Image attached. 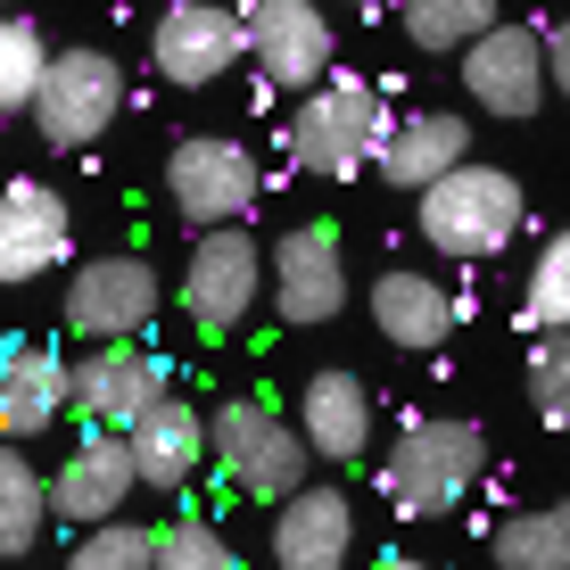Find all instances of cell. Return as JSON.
<instances>
[{"instance_id": "8", "label": "cell", "mask_w": 570, "mask_h": 570, "mask_svg": "<svg viewBox=\"0 0 570 570\" xmlns=\"http://www.w3.org/2000/svg\"><path fill=\"white\" fill-rule=\"evenodd\" d=\"M240 58H248V9H232V0H174L149 26V67L166 75L174 91L224 83Z\"/></svg>"}, {"instance_id": "24", "label": "cell", "mask_w": 570, "mask_h": 570, "mask_svg": "<svg viewBox=\"0 0 570 570\" xmlns=\"http://www.w3.org/2000/svg\"><path fill=\"white\" fill-rule=\"evenodd\" d=\"M488 26H504L497 0H405V42L414 50H471Z\"/></svg>"}, {"instance_id": "13", "label": "cell", "mask_w": 570, "mask_h": 570, "mask_svg": "<svg viewBox=\"0 0 570 570\" xmlns=\"http://www.w3.org/2000/svg\"><path fill=\"white\" fill-rule=\"evenodd\" d=\"M347 306V248L331 224H289L273 240V314L289 331H314Z\"/></svg>"}, {"instance_id": "17", "label": "cell", "mask_w": 570, "mask_h": 570, "mask_svg": "<svg viewBox=\"0 0 570 570\" xmlns=\"http://www.w3.org/2000/svg\"><path fill=\"white\" fill-rule=\"evenodd\" d=\"M372 323H381L389 347L430 356V347L455 340V289L430 282V273H414V265H389L381 282H372Z\"/></svg>"}, {"instance_id": "21", "label": "cell", "mask_w": 570, "mask_h": 570, "mask_svg": "<svg viewBox=\"0 0 570 570\" xmlns=\"http://www.w3.org/2000/svg\"><path fill=\"white\" fill-rule=\"evenodd\" d=\"M75 405V364L50 347H9L0 356V439H42V430Z\"/></svg>"}, {"instance_id": "18", "label": "cell", "mask_w": 570, "mask_h": 570, "mask_svg": "<svg viewBox=\"0 0 570 570\" xmlns=\"http://www.w3.org/2000/svg\"><path fill=\"white\" fill-rule=\"evenodd\" d=\"M298 430H306V446L323 463H356L372 446V389H364V372H347V364L314 372V381L298 389Z\"/></svg>"}, {"instance_id": "14", "label": "cell", "mask_w": 570, "mask_h": 570, "mask_svg": "<svg viewBox=\"0 0 570 570\" xmlns=\"http://www.w3.org/2000/svg\"><path fill=\"white\" fill-rule=\"evenodd\" d=\"M141 488V455H132V430H91L83 446H75L67 463H58L50 497H58V521L91 529V521H116L125 513V497Z\"/></svg>"}, {"instance_id": "25", "label": "cell", "mask_w": 570, "mask_h": 570, "mask_svg": "<svg viewBox=\"0 0 570 570\" xmlns=\"http://www.w3.org/2000/svg\"><path fill=\"white\" fill-rule=\"evenodd\" d=\"M50 58H58V50L42 42V26H26L17 9H0V116H9V108H33Z\"/></svg>"}, {"instance_id": "29", "label": "cell", "mask_w": 570, "mask_h": 570, "mask_svg": "<svg viewBox=\"0 0 570 570\" xmlns=\"http://www.w3.org/2000/svg\"><path fill=\"white\" fill-rule=\"evenodd\" d=\"M529 405L546 430H570V331H538L529 347Z\"/></svg>"}, {"instance_id": "1", "label": "cell", "mask_w": 570, "mask_h": 570, "mask_svg": "<svg viewBox=\"0 0 570 570\" xmlns=\"http://www.w3.org/2000/svg\"><path fill=\"white\" fill-rule=\"evenodd\" d=\"M381 141H389V100H381V83H364L347 67H331L314 91H298V108L282 125V149L306 174H323V183H347V174L381 166Z\"/></svg>"}, {"instance_id": "7", "label": "cell", "mask_w": 570, "mask_h": 570, "mask_svg": "<svg viewBox=\"0 0 570 570\" xmlns=\"http://www.w3.org/2000/svg\"><path fill=\"white\" fill-rule=\"evenodd\" d=\"M257 298H265V248L248 240L240 224L199 232V248H190V265H183L190 331H199V340H232V331L257 314Z\"/></svg>"}, {"instance_id": "31", "label": "cell", "mask_w": 570, "mask_h": 570, "mask_svg": "<svg viewBox=\"0 0 570 570\" xmlns=\"http://www.w3.org/2000/svg\"><path fill=\"white\" fill-rule=\"evenodd\" d=\"M372 570H430V562H414V554H381Z\"/></svg>"}, {"instance_id": "16", "label": "cell", "mask_w": 570, "mask_h": 570, "mask_svg": "<svg viewBox=\"0 0 570 570\" xmlns=\"http://www.w3.org/2000/svg\"><path fill=\"white\" fill-rule=\"evenodd\" d=\"M356 554V513L340 488H298L273 513V570H347Z\"/></svg>"}, {"instance_id": "26", "label": "cell", "mask_w": 570, "mask_h": 570, "mask_svg": "<svg viewBox=\"0 0 570 570\" xmlns=\"http://www.w3.org/2000/svg\"><path fill=\"white\" fill-rule=\"evenodd\" d=\"M521 323H529V331H570V224L538 248V265H529V282H521Z\"/></svg>"}, {"instance_id": "30", "label": "cell", "mask_w": 570, "mask_h": 570, "mask_svg": "<svg viewBox=\"0 0 570 570\" xmlns=\"http://www.w3.org/2000/svg\"><path fill=\"white\" fill-rule=\"evenodd\" d=\"M546 58H554V91L570 100V17H554V26H546Z\"/></svg>"}, {"instance_id": "5", "label": "cell", "mask_w": 570, "mask_h": 570, "mask_svg": "<svg viewBox=\"0 0 570 570\" xmlns=\"http://www.w3.org/2000/svg\"><path fill=\"white\" fill-rule=\"evenodd\" d=\"M265 190V166L248 157V141H232V132H183V141L166 149V199L183 224H240L248 207H257Z\"/></svg>"}, {"instance_id": "6", "label": "cell", "mask_w": 570, "mask_h": 570, "mask_svg": "<svg viewBox=\"0 0 570 570\" xmlns=\"http://www.w3.org/2000/svg\"><path fill=\"white\" fill-rule=\"evenodd\" d=\"M26 116H33V132H42L50 149H91L116 116H125V67H116L108 50H91V42L58 50Z\"/></svg>"}, {"instance_id": "33", "label": "cell", "mask_w": 570, "mask_h": 570, "mask_svg": "<svg viewBox=\"0 0 570 570\" xmlns=\"http://www.w3.org/2000/svg\"><path fill=\"white\" fill-rule=\"evenodd\" d=\"M0 9H9V0H0Z\"/></svg>"}, {"instance_id": "19", "label": "cell", "mask_w": 570, "mask_h": 570, "mask_svg": "<svg viewBox=\"0 0 570 570\" xmlns=\"http://www.w3.org/2000/svg\"><path fill=\"white\" fill-rule=\"evenodd\" d=\"M207 446H215V422H207L190 397H174V389L149 405L141 422H132V455H141V488H157V497H183Z\"/></svg>"}, {"instance_id": "4", "label": "cell", "mask_w": 570, "mask_h": 570, "mask_svg": "<svg viewBox=\"0 0 570 570\" xmlns=\"http://www.w3.org/2000/svg\"><path fill=\"white\" fill-rule=\"evenodd\" d=\"M207 422H215V471H224L240 497L282 504V497L306 488L314 446H306V430H289L265 397H232V405H215Z\"/></svg>"}, {"instance_id": "2", "label": "cell", "mask_w": 570, "mask_h": 570, "mask_svg": "<svg viewBox=\"0 0 570 570\" xmlns=\"http://www.w3.org/2000/svg\"><path fill=\"white\" fill-rule=\"evenodd\" d=\"M480 471H488L480 422L471 414H422V422H405V439L389 446V463H381L389 513L439 521V513H455L471 488H480Z\"/></svg>"}, {"instance_id": "15", "label": "cell", "mask_w": 570, "mask_h": 570, "mask_svg": "<svg viewBox=\"0 0 570 570\" xmlns=\"http://www.w3.org/2000/svg\"><path fill=\"white\" fill-rule=\"evenodd\" d=\"M166 389H174V372H166V356H149L141 340H100V356L75 364V405H83L91 422H108V430H132Z\"/></svg>"}, {"instance_id": "27", "label": "cell", "mask_w": 570, "mask_h": 570, "mask_svg": "<svg viewBox=\"0 0 570 570\" xmlns=\"http://www.w3.org/2000/svg\"><path fill=\"white\" fill-rule=\"evenodd\" d=\"M67 570H157V529H132V521H91L75 538Z\"/></svg>"}, {"instance_id": "9", "label": "cell", "mask_w": 570, "mask_h": 570, "mask_svg": "<svg viewBox=\"0 0 570 570\" xmlns=\"http://www.w3.org/2000/svg\"><path fill=\"white\" fill-rule=\"evenodd\" d=\"M463 91L480 116H538L554 100V58H546L538 26H488L480 42L463 50Z\"/></svg>"}, {"instance_id": "10", "label": "cell", "mask_w": 570, "mask_h": 570, "mask_svg": "<svg viewBox=\"0 0 570 570\" xmlns=\"http://www.w3.org/2000/svg\"><path fill=\"white\" fill-rule=\"evenodd\" d=\"M340 58L323 0H248V67L265 75V91H314Z\"/></svg>"}, {"instance_id": "20", "label": "cell", "mask_w": 570, "mask_h": 570, "mask_svg": "<svg viewBox=\"0 0 570 570\" xmlns=\"http://www.w3.org/2000/svg\"><path fill=\"white\" fill-rule=\"evenodd\" d=\"M471 157V125L455 108H405L389 116V141H381V174L397 190H430L439 174H455Z\"/></svg>"}, {"instance_id": "23", "label": "cell", "mask_w": 570, "mask_h": 570, "mask_svg": "<svg viewBox=\"0 0 570 570\" xmlns=\"http://www.w3.org/2000/svg\"><path fill=\"white\" fill-rule=\"evenodd\" d=\"M497 570H570V504H529L488 538Z\"/></svg>"}, {"instance_id": "32", "label": "cell", "mask_w": 570, "mask_h": 570, "mask_svg": "<svg viewBox=\"0 0 570 570\" xmlns=\"http://www.w3.org/2000/svg\"><path fill=\"white\" fill-rule=\"evenodd\" d=\"M340 9H389V0H340Z\"/></svg>"}, {"instance_id": "3", "label": "cell", "mask_w": 570, "mask_h": 570, "mask_svg": "<svg viewBox=\"0 0 570 570\" xmlns=\"http://www.w3.org/2000/svg\"><path fill=\"white\" fill-rule=\"evenodd\" d=\"M414 224H422V240L439 248V257L480 265V257H497V248L529 224V190L504 166L463 157L455 174H439L430 190H414Z\"/></svg>"}, {"instance_id": "12", "label": "cell", "mask_w": 570, "mask_h": 570, "mask_svg": "<svg viewBox=\"0 0 570 570\" xmlns=\"http://www.w3.org/2000/svg\"><path fill=\"white\" fill-rule=\"evenodd\" d=\"M157 298H166V282H157L149 257H83L67 282V323L83 331V340H141Z\"/></svg>"}, {"instance_id": "11", "label": "cell", "mask_w": 570, "mask_h": 570, "mask_svg": "<svg viewBox=\"0 0 570 570\" xmlns=\"http://www.w3.org/2000/svg\"><path fill=\"white\" fill-rule=\"evenodd\" d=\"M75 257V215L50 183L17 174L0 183V289H26V282H50L58 265Z\"/></svg>"}, {"instance_id": "22", "label": "cell", "mask_w": 570, "mask_h": 570, "mask_svg": "<svg viewBox=\"0 0 570 570\" xmlns=\"http://www.w3.org/2000/svg\"><path fill=\"white\" fill-rule=\"evenodd\" d=\"M58 513L50 480L26 463V439H0V562H26Z\"/></svg>"}, {"instance_id": "28", "label": "cell", "mask_w": 570, "mask_h": 570, "mask_svg": "<svg viewBox=\"0 0 570 570\" xmlns=\"http://www.w3.org/2000/svg\"><path fill=\"white\" fill-rule=\"evenodd\" d=\"M157 570H240V554H232V538L199 513H174L166 529H157Z\"/></svg>"}]
</instances>
